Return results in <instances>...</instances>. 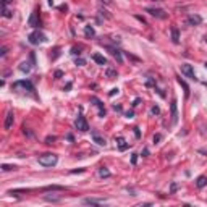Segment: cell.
Wrapping results in <instances>:
<instances>
[{
	"label": "cell",
	"mask_w": 207,
	"mask_h": 207,
	"mask_svg": "<svg viewBox=\"0 0 207 207\" xmlns=\"http://www.w3.org/2000/svg\"><path fill=\"white\" fill-rule=\"evenodd\" d=\"M37 160L42 167H55L58 162V157L55 154H42L37 157Z\"/></svg>",
	"instance_id": "obj_1"
},
{
	"label": "cell",
	"mask_w": 207,
	"mask_h": 207,
	"mask_svg": "<svg viewBox=\"0 0 207 207\" xmlns=\"http://www.w3.org/2000/svg\"><path fill=\"white\" fill-rule=\"evenodd\" d=\"M28 39H29V42L33 45H37V44H42V42H45V36L42 33H39V31H33V33L28 36Z\"/></svg>",
	"instance_id": "obj_2"
},
{
	"label": "cell",
	"mask_w": 207,
	"mask_h": 207,
	"mask_svg": "<svg viewBox=\"0 0 207 207\" xmlns=\"http://www.w3.org/2000/svg\"><path fill=\"white\" fill-rule=\"evenodd\" d=\"M75 126L79 129V131H83V133L89 131V125H87L86 118H84L83 115H79V117L76 118V121H75Z\"/></svg>",
	"instance_id": "obj_3"
},
{
	"label": "cell",
	"mask_w": 207,
	"mask_h": 207,
	"mask_svg": "<svg viewBox=\"0 0 207 207\" xmlns=\"http://www.w3.org/2000/svg\"><path fill=\"white\" fill-rule=\"evenodd\" d=\"M146 11L149 13L151 16H154V18H159V19H165L167 16V13L162 10V8H146Z\"/></svg>",
	"instance_id": "obj_4"
},
{
	"label": "cell",
	"mask_w": 207,
	"mask_h": 207,
	"mask_svg": "<svg viewBox=\"0 0 207 207\" xmlns=\"http://www.w3.org/2000/svg\"><path fill=\"white\" fill-rule=\"evenodd\" d=\"M181 73L185 76H188L189 79H192V81H196V75H194V70H192V66L191 65H188V63H185V65H181Z\"/></svg>",
	"instance_id": "obj_5"
},
{
	"label": "cell",
	"mask_w": 207,
	"mask_h": 207,
	"mask_svg": "<svg viewBox=\"0 0 207 207\" xmlns=\"http://www.w3.org/2000/svg\"><path fill=\"white\" fill-rule=\"evenodd\" d=\"M18 87H23V89L28 91V92H33L34 91V86L29 81H16V83L13 84V89H18Z\"/></svg>",
	"instance_id": "obj_6"
},
{
	"label": "cell",
	"mask_w": 207,
	"mask_h": 207,
	"mask_svg": "<svg viewBox=\"0 0 207 207\" xmlns=\"http://www.w3.org/2000/svg\"><path fill=\"white\" fill-rule=\"evenodd\" d=\"M170 113H172V125H177L178 121V109H177V99L172 100L170 104Z\"/></svg>",
	"instance_id": "obj_7"
},
{
	"label": "cell",
	"mask_w": 207,
	"mask_h": 207,
	"mask_svg": "<svg viewBox=\"0 0 207 207\" xmlns=\"http://www.w3.org/2000/svg\"><path fill=\"white\" fill-rule=\"evenodd\" d=\"M91 102H92V104H94V105L99 109V117H100V118L105 117V109H104V104H102V100H99L97 97H91Z\"/></svg>",
	"instance_id": "obj_8"
},
{
	"label": "cell",
	"mask_w": 207,
	"mask_h": 207,
	"mask_svg": "<svg viewBox=\"0 0 207 207\" xmlns=\"http://www.w3.org/2000/svg\"><path fill=\"white\" fill-rule=\"evenodd\" d=\"M91 138H92V141H94L97 146H105V144H107L105 138H104V136H100L99 133H96V131L91 133Z\"/></svg>",
	"instance_id": "obj_9"
},
{
	"label": "cell",
	"mask_w": 207,
	"mask_h": 207,
	"mask_svg": "<svg viewBox=\"0 0 207 207\" xmlns=\"http://www.w3.org/2000/svg\"><path fill=\"white\" fill-rule=\"evenodd\" d=\"M105 49L109 50V52L112 53L113 57H115V58H117V62H118V63H123V57H121V52L117 49V47H110V45H107Z\"/></svg>",
	"instance_id": "obj_10"
},
{
	"label": "cell",
	"mask_w": 207,
	"mask_h": 207,
	"mask_svg": "<svg viewBox=\"0 0 207 207\" xmlns=\"http://www.w3.org/2000/svg\"><path fill=\"white\" fill-rule=\"evenodd\" d=\"M13 120H15V118H13V112H7V117H5V123H3V128L5 129H10L11 126H13Z\"/></svg>",
	"instance_id": "obj_11"
},
{
	"label": "cell",
	"mask_w": 207,
	"mask_h": 207,
	"mask_svg": "<svg viewBox=\"0 0 207 207\" xmlns=\"http://www.w3.org/2000/svg\"><path fill=\"white\" fill-rule=\"evenodd\" d=\"M188 23L191 24V26H197V24L202 23V18H201L199 15H189L188 16Z\"/></svg>",
	"instance_id": "obj_12"
},
{
	"label": "cell",
	"mask_w": 207,
	"mask_h": 207,
	"mask_svg": "<svg viewBox=\"0 0 207 207\" xmlns=\"http://www.w3.org/2000/svg\"><path fill=\"white\" fill-rule=\"evenodd\" d=\"M83 202L84 204H91V206H96V204H104L105 199H102V197H86Z\"/></svg>",
	"instance_id": "obj_13"
},
{
	"label": "cell",
	"mask_w": 207,
	"mask_h": 207,
	"mask_svg": "<svg viewBox=\"0 0 207 207\" xmlns=\"http://www.w3.org/2000/svg\"><path fill=\"white\" fill-rule=\"evenodd\" d=\"M28 24H29V26H33V28L39 26V23H37V10H34L33 13H31V16H29V21H28Z\"/></svg>",
	"instance_id": "obj_14"
},
{
	"label": "cell",
	"mask_w": 207,
	"mask_h": 207,
	"mask_svg": "<svg viewBox=\"0 0 207 207\" xmlns=\"http://www.w3.org/2000/svg\"><path fill=\"white\" fill-rule=\"evenodd\" d=\"M92 60H94L97 65H102V66H104V65H107L105 57H104V55H100V53H94V55H92Z\"/></svg>",
	"instance_id": "obj_15"
},
{
	"label": "cell",
	"mask_w": 207,
	"mask_h": 207,
	"mask_svg": "<svg viewBox=\"0 0 207 207\" xmlns=\"http://www.w3.org/2000/svg\"><path fill=\"white\" fill-rule=\"evenodd\" d=\"M117 144H118V149H120V151H126V149L129 147V144L126 143L121 136H118V138H117Z\"/></svg>",
	"instance_id": "obj_16"
},
{
	"label": "cell",
	"mask_w": 207,
	"mask_h": 207,
	"mask_svg": "<svg viewBox=\"0 0 207 207\" xmlns=\"http://www.w3.org/2000/svg\"><path fill=\"white\" fill-rule=\"evenodd\" d=\"M105 76L109 79H115L118 76V73H117V70H115V68H107V70H105Z\"/></svg>",
	"instance_id": "obj_17"
},
{
	"label": "cell",
	"mask_w": 207,
	"mask_h": 207,
	"mask_svg": "<svg viewBox=\"0 0 207 207\" xmlns=\"http://www.w3.org/2000/svg\"><path fill=\"white\" fill-rule=\"evenodd\" d=\"M172 41H173L175 44L180 42V33H178V28H172Z\"/></svg>",
	"instance_id": "obj_18"
},
{
	"label": "cell",
	"mask_w": 207,
	"mask_h": 207,
	"mask_svg": "<svg viewBox=\"0 0 207 207\" xmlns=\"http://www.w3.org/2000/svg\"><path fill=\"white\" fill-rule=\"evenodd\" d=\"M84 34H86V37H94L96 31H94L92 26H84Z\"/></svg>",
	"instance_id": "obj_19"
},
{
	"label": "cell",
	"mask_w": 207,
	"mask_h": 207,
	"mask_svg": "<svg viewBox=\"0 0 207 207\" xmlns=\"http://www.w3.org/2000/svg\"><path fill=\"white\" fill-rule=\"evenodd\" d=\"M206 185H207V177H204V175L196 180V186H197V188H204Z\"/></svg>",
	"instance_id": "obj_20"
},
{
	"label": "cell",
	"mask_w": 207,
	"mask_h": 207,
	"mask_svg": "<svg viewBox=\"0 0 207 207\" xmlns=\"http://www.w3.org/2000/svg\"><path fill=\"white\" fill-rule=\"evenodd\" d=\"M99 177H102V178H109L110 177V172L107 170V167H100V168H99Z\"/></svg>",
	"instance_id": "obj_21"
},
{
	"label": "cell",
	"mask_w": 207,
	"mask_h": 207,
	"mask_svg": "<svg viewBox=\"0 0 207 207\" xmlns=\"http://www.w3.org/2000/svg\"><path fill=\"white\" fill-rule=\"evenodd\" d=\"M178 83H180V84H181V87L185 89V96L188 97V96H189V86H188V84H186V83H185V81H183L181 78H178Z\"/></svg>",
	"instance_id": "obj_22"
},
{
	"label": "cell",
	"mask_w": 207,
	"mask_h": 207,
	"mask_svg": "<svg viewBox=\"0 0 207 207\" xmlns=\"http://www.w3.org/2000/svg\"><path fill=\"white\" fill-rule=\"evenodd\" d=\"M45 191H63V186H57V185H52V186H47V188H44Z\"/></svg>",
	"instance_id": "obj_23"
},
{
	"label": "cell",
	"mask_w": 207,
	"mask_h": 207,
	"mask_svg": "<svg viewBox=\"0 0 207 207\" xmlns=\"http://www.w3.org/2000/svg\"><path fill=\"white\" fill-rule=\"evenodd\" d=\"M2 16H5V18H11V16H13V13H11L7 7H2Z\"/></svg>",
	"instance_id": "obj_24"
},
{
	"label": "cell",
	"mask_w": 207,
	"mask_h": 207,
	"mask_svg": "<svg viewBox=\"0 0 207 207\" xmlns=\"http://www.w3.org/2000/svg\"><path fill=\"white\" fill-rule=\"evenodd\" d=\"M19 70H21L23 73H28V71L31 70V66H29V63H28V62H24V63L19 65Z\"/></svg>",
	"instance_id": "obj_25"
},
{
	"label": "cell",
	"mask_w": 207,
	"mask_h": 207,
	"mask_svg": "<svg viewBox=\"0 0 207 207\" xmlns=\"http://www.w3.org/2000/svg\"><path fill=\"white\" fill-rule=\"evenodd\" d=\"M2 170H3V172H10V170H16V167H15V165H7V163H3V165H2Z\"/></svg>",
	"instance_id": "obj_26"
},
{
	"label": "cell",
	"mask_w": 207,
	"mask_h": 207,
	"mask_svg": "<svg viewBox=\"0 0 207 207\" xmlns=\"http://www.w3.org/2000/svg\"><path fill=\"white\" fill-rule=\"evenodd\" d=\"M45 201H49V202H58L60 197H55V196H45Z\"/></svg>",
	"instance_id": "obj_27"
},
{
	"label": "cell",
	"mask_w": 207,
	"mask_h": 207,
	"mask_svg": "<svg viewBox=\"0 0 207 207\" xmlns=\"http://www.w3.org/2000/svg\"><path fill=\"white\" fill-rule=\"evenodd\" d=\"M152 141H154V144H159L160 141H162V134H154V138H152Z\"/></svg>",
	"instance_id": "obj_28"
},
{
	"label": "cell",
	"mask_w": 207,
	"mask_h": 207,
	"mask_svg": "<svg viewBox=\"0 0 207 207\" xmlns=\"http://www.w3.org/2000/svg\"><path fill=\"white\" fill-rule=\"evenodd\" d=\"M151 113H152V115H159V113H160V109H159L157 105H154V107L151 109Z\"/></svg>",
	"instance_id": "obj_29"
},
{
	"label": "cell",
	"mask_w": 207,
	"mask_h": 207,
	"mask_svg": "<svg viewBox=\"0 0 207 207\" xmlns=\"http://www.w3.org/2000/svg\"><path fill=\"white\" fill-rule=\"evenodd\" d=\"M76 65H78V66H83V65H86V60H83V58H76Z\"/></svg>",
	"instance_id": "obj_30"
},
{
	"label": "cell",
	"mask_w": 207,
	"mask_h": 207,
	"mask_svg": "<svg viewBox=\"0 0 207 207\" xmlns=\"http://www.w3.org/2000/svg\"><path fill=\"white\" fill-rule=\"evenodd\" d=\"M118 91H120V89H118V87H113V89H112V91H110V92H109V96H110V97H113V96H115V94H118Z\"/></svg>",
	"instance_id": "obj_31"
},
{
	"label": "cell",
	"mask_w": 207,
	"mask_h": 207,
	"mask_svg": "<svg viewBox=\"0 0 207 207\" xmlns=\"http://www.w3.org/2000/svg\"><path fill=\"white\" fill-rule=\"evenodd\" d=\"M134 136H136V138H138V139H139V138H141V131H139V128H138V126H136V128H134Z\"/></svg>",
	"instance_id": "obj_32"
},
{
	"label": "cell",
	"mask_w": 207,
	"mask_h": 207,
	"mask_svg": "<svg viewBox=\"0 0 207 207\" xmlns=\"http://www.w3.org/2000/svg\"><path fill=\"white\" fill-rule=\"evenodd\" d=\"M136 162H138V154H133V157H131V163H133V165H136Z\"/></svg>",
	"instance_id": "obj_33"
},
{
	"label": "cell",
	"mask_w": 207,
	"mask_h": 207,
	"mask_svg": "<svg viewBox=\"0 0 207 207\" xmlns=\"http://www.w3.org/2000/svg\"><path fill=\"white\" fill-rule=\"evenodd\" d=\"M7 55V47H2L0 49V57H5Z\"/></svg>",
	"instance_id": "obj_34"
},
{
	"label": "cell",
	"mask_w": 207,
	"mask_h": 207,
	"mask_svg": "<svg viewBox=\"0 0 207 207\" xmlns=\"http://www.w3.org/2000/svg\"><path fill=\"white\" fill-rule=\"evenodd\" d=\"M62 76H63V73H62L60 70H57V71H55V78L58 79V78H62Z\"/></svg>",
	"instance_id": "obj_35"
},
{
	"label": "cell",
	"mask_w": 207,
	"mask_h": 207,
	"mask_svg": "<svg viewBox=\"0 0 207 207\" xmlns=\"http://www.w3.org/2000/svg\"><path fill=\"white\" fill-rule=\"evenodd\" d=\"M133 117H134V112H133V110L126 112V118H133Z\"/></svg>",
	"instance_id": "obj_36"
},
{
	"label": "cell",
	"mask_w": 207,
	"mask_h": 207,
	"mask_svg": "<svg viewBox=\"0 0 207 207\" xmlns=\"http://www.w3.org/2000/svg\"><path fill=\"white\" fill-rule=\"evenodd\" d=\"M113 110H115V112H121V105H117V104H115V105H113Z\"/></svg>",
	"instance_id": "obj_37"
},
{
	"label": "cell",
	"mask_w": 207,
	"mask_h": 207,
	"mask_svg": "<svg viewBox=\"0 0 207 207\" xmlns=\"http://www.w3.org/2000/svg\"><path fill=\"white\" fill-rule=\"evenodd\" d=\"M147 155H149V149L144 147V149H143V157H147Z\"/></svg>",
	"instance_id": "obj_38"
},
{
	"label": "cell",
	"mask_w": 207,
	"mask_h": 207,
	"mask_svg": "<svg viewBox=\"0 0 207 207\" xmlns=\"http://www.w3.org/2000/svg\"><path fill=\"white\" fill-rule=\"evenodd\" d=\"M177 188H178V186H177V183H172V188H170V191H172V192H175V191H177Z\"/></svg>",
	"instance_id": "obj_39"
},
{
	"label": "cell",
	"mask_w": 207,
	"mask_h": 207,
	"mask_svg": "<svg viewBox=\"0 0 207 207\" xmlns=\"http://www.w3.org/2000/svg\"><path fill=\"white\" fill-rule=\"evenodd\" d=\"M112 41L118 44V42H120V36H112Z\"/></svg>",
	"instance_id": "obj_40"
},
{
	"label": "cell",
	"mask_w": 207,
	"mask_h": 207,
	"mask_svg": "<svg viewBox=\"0 0 207 207\" xmlns=\"http://www.w3.org/2000/svg\"><path fill=\"white\" fill-rule=\"evenodd\" d=\"M10 2H11V0H2V7H7Z\"/></svg>",
	"instance_id": "obj_41"
},
{
	"label": "cell",
	"mask_w": 207,
	"mask_h": 207,
	"mask_svg": "<svg viewBox=\"0 0 207 207\" xmlns=\"http://www.w3.org/2000/svg\"><path fill=\"white\" fill-rule=\"evenodd\" d=\"M139 102H141V99H136L134 102H133V107H136V105H139Z\"/></svg>",
	"instance_id": "obj_42"
},
{
	"label": "cell",
	"mask_w": 207,
	"mask_h": 207,
	"mask_svg": "<svg viewBox=\"0 0 207 207\" xmlns=\"http://www.w3.org/2000/svg\"><path fill=\"white\" fill-rule=\"evenodd\" d=\"M52 141H55V138H53V136H52V138H47V144H52Z\"/></svg>",
	"instance_id": "obj_43"
},
{
	"label": "cell",
	"mask_w": 207,
	"mask_h": 207,
	"mask_svg": "<svg viewBox=\"0 0 207 207\" xmlns=\"http://www.w3.org/2000/svg\"><path fill=\"white\" fill-rule=\"evenodd\" d=\"M71 53H75V55H79L81 52H79V49H73V52H71Z\"/></svg>",
	"instance_id": "obj_44"
},
{
	"label": "cell",
	"mask_w": 207,
	"mask_h": 207,
	"mask_svg": "<svg viewBox=\"0 0 207 207\" xmlns=\"http://www.w3.org/2000/svg\"><path fill=\"white\" fill-rule=\"evenodd\" d=\"M100 2H104L105 5H110V3H112V0H100Z\"/></svg>",
	"instance_id": "obj_45"
},
{
	"label": "cell",
	"mask_w": 207,
	"mask_h": 207,
	"mask_svg": "<svg viewBox=\"0 0 207 207\" xmlns=\"http://www.w3.org/2000/svg\"><path fill=\"white\" fill-rule=\"evenodd\" d=\"M49 5H53V0H49Z\"/></svg>",
	"instance_id": "obj_46"
},
{
	"label": "cell",
	"mask_w": 207,
	"mask_h": 207,
	"mask_svg": "<svg viewBox=\"0 0 207 207\" xmlns=\"http://www.w3.org/2000/svg\"><path fill=\"white\" fill-rule=\"evenodd\" d=\"M152 2H160V0H152Z\"/></svg>",
	"instance_id": "obj_47"
},
{
	"label": "cell",
	"mask_w": 207,
	"mask_h": 207,
	"mask_svg": "<svg viewBox=\"0 0 207 207\" xmlns=\"http://www.w3.org/2000/svg\"><path fill=\"white\" fill-rule=\"evenodd\" d=\"M206 66H207V63H206Z\"/></svg>",
	"instance_id": "obj_48"
}]
</instances>
